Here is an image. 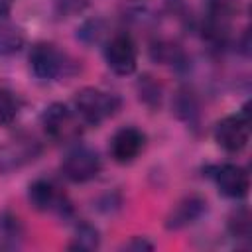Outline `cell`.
I'll use <instances>...</instances> for the list:
<instances>
[{
    "mask_svg": "<svg viewBox=\"0 0 252 252\" xmlns=\"http://www.w3.org/2000/svg\"><path fill=\"white\" fill-rule=\"evenodd\" d=\"M120 104L122 100L118 94L96 89V87H85L73 98L77 116L83 120V124H89V126H98L106 118L114 116L120 110Z\"/></svg>",
    "mask_w": 252,
    "mask_h": 252,
    "instance_id": "obj_1",
    "label": "cell"
},
{
    "mask_svg": "<svg viewBox=\"0 0 252 252\" xmlns=\"http://www.w3.org/2000/svg\"><path fill=\"white\" fill-rule=\"evenodd\" d=\"M30 69L37 79L51 81V79L71 77L77 71V65L67 53L57 49L53 43L39 41L30 51Z\"/></svg>",
    "mask_w": 252,
    "mask_h": 252,
    "instance_id": "obj_2",
    "label": "cell"
},
{
    "mask_svg": "<svg viewBox=\"0 0 252 252\" xmlns=\"http://www.w3.org/2000/svg\"><path fill=\"white\" fill-rule=\"evenodd\" d=\"M215 142L228 154H238L246 148L248 138H250V110L248 104L236 114L224 116L222 120L217 122L213 130Z\"/></svg>",
    "mask_w": 252,
    "mask_h": 252,
    "instance_id": "obj_3",
    "label": "cell"
},
{
    "mask_svg": "<svg viewBox=\"0 0 252 252\" xmlns=\"http://www.w3.org/2000/svg\"><path fill=\"white\" fill-rule=\"evenodd\" d=\"M81 118L77 116L75 108L71 110L63 102L49 104L41 114V126L45 134L55 142H69L81 134Z\"/></svg>",
    "mask_w": 252,
    "mask_h": 252,
    "instance_id": "obj_4",
    "label": "cell"
},
{
    "mask_svg": "<svg viewBox=\"0 0 252 252\" xmlns=\"http://www.w3.org/2000/svg\"><path fill=\"white\" fill-rule=\"evenodd\" d=\"M102 169V161L96 150L89 146H73L61 163V173L73 183H87L94 179Z\"/></svg>",
    "mask_w": 252,
    "mask_h": 252,
    "instance_id": "obj_5",
    "label": "cell"
},
{
    "mask_svg": "<svg viewBox=\"0 0 252 252\" xmlns=\"http://www.w3.org/2000/svg\"><path fill=\"white\" fill-rule=\"evenodd\" d=\"M104 61L112 73L122 77L132 75L138 65V49L134 39L126 32L114 33L104 45Z\"/></svg>",
    "mask_w": 252,
    "mask_h": 252,
    "instance_id": "obj_6",
    "label": "cell"
},
{
    "mask_svg": "<svg viewBox=\"0 0 252 252\" xmlns=\"http://www.w3.org/2000/svg\"><path fill=\"white\" fill-rule=\"evenodd\" d=\"M41 154V142L32 136H16L0 146V171L12 173L37 159Z\"/></svg>",
    "mask_w": 252,
    "mask_h": 252,
    "instance_id": "obj_7",
    "label": "cell"
},
{
    "mask_svg": "<svg viewBox=\"0 0 252 252\" xmlns=\"http://www.w3.org/2000/svg\"><path fill=\"white\" fill-rule=\"evenodd\" d=\"M28 201L37 211H51L61 217L71 215V203L51 179H35L28 189Z\"/></svg>",
    "mask_w": 252,
    "mask_h": 252,
    "instance_id": "obj_8",
    "label": "cell"
},
{
    "mask_svg": "<svg viewBox=\"0 0 252 252\" xmlns=\"http://www.w3.org/2000/svg\"><path fill=\"white\" fill-rule=\"evenodd\" d=\"M209 177L215 181L217 189L228 199H242L248 195L250 177L248 171L238 163H220L209 167Z\"/></svg>",
    "mask_w": 252,
    "mask_h": 252,
    "instance_id": "obj_9",
    "label": "cell"
},
{
    "mask_svg": "<svg viewBox=\"0 0 252 252\" xmlns=\"http://www.w3.org/2000/svg\"><path fill=\"white\" fill-rule=\"evenodd\" d=\"M146 146V134L138 130L136 126H124L114 132L108 144V152L114 161L118 163H130L134 161Z\"/></svg>",
    "mask_w": 252,
    "mask_h": 252,
    "instance_id": "obj_10",
    "label": "cell"
},
{
    "mask_svg": "<svg viewBox=\"0 0 252 252\" xmlns=\"http://www.w3.org/2000/svg\"><path fill=\"white\" fill-rule=\"evenodd\" d=\"M207 211V201L199 195H187L181 201L173 205V209L165 217V228L167 230H179L183 226L193 224L201 215Z\"/></svg>",
    "mask_w": 252,
    "mask_h": 252,
    "instance_id": "obj_11",
    "label": "cell"
},
{
    "mask_svg": "<svg viewBox=\"0 0 252 252\" xmlns=\"http://www.w3.org/2000/svg\"><path fill=\"white\" fill-rule=\"evenodd\" d=\"M100 246V234L98 230L89 224V222H81L75 228V236L73 242L69 244L71 250H96Z\"/></svg>",
    "mask_w": 252,
    "mask_h": 252,
    "instance_id": "obj_12",
    "label": "cell"
},
{
    "mask_svg": "<svg viewBox=\"0 0 252 252\" xmlns=\"http://www.w3.org/2000/svg\"><path fill=\"white\" fill-rule=\"evenodd\" d=\"M24 45V33L12 24H0V55H14Z\"/></svg>",
    "mask_w": 252,
    "mask_h": 252,
    "instance_id": "obj_13",
    "label": "cell"
},
{
    "mask_svg": "<svg viewBox=\"0 0 252 252\" xmlns=\"http://www.w3.org/2000/svg\"><path fill=\"white\" fill-rule=\"evenodd\" d=\"M175 110L181 120H185L189 126L197 124L199 118V104L195 100V94L191 91H179L175 98Z\"/></svg>",
    "mask_w": 252,
    "mask_h": 252,
    "instance_id": "obj_14",
    "label": "cell"
},
{
    "mask_svg": "<svg viewBox=\"0 0 252 252\" xmlns=\"http://www.w3.org/2000/svg\"><path fill=\"white\" fill-rule=\"evenodd\" d=\"M20 112V100L8 89H0V126H8Z\"/></svg>",
    "mask_w": 252,
    "mask_h": 252,
    "instance_id": "obj_15",
    "label": "cell"
},
{
    "mask_svg": "<svg viewBox=\"0 0 252 252\" xmlns=\"http://www.w3.org/2000/svg\"><path fill=\"white\" fill-rule=\"evenodd\" d=\"M228 230L232 236H238V238H246L250 236V215H248V209H236L230 219H228Z\"/></svg>",
    "mask_w": 252,
    "mask_h": 252,
    "instance_id": "obj_16",
    "label": "cell"
},
{
    "mask_svg": "<svg viewBox=\"0 0 252 252\" xmlns=\"http://www.w3.org/2000/svg\"><path fill=\"white\" fill-rule=\"evenodd\" d=\"M91 0H53V12L57 18H71L89 8Z\"/></svg>",
    "mask_w": 252,
    "mask_h": 252,
    "instance_id": "obj_17",
    "label": "cell"
},
{
    "mask_svg": "<svg viewBox=\"0 0 252 252\" xmlns=\"http://www.w3.org/2000/svg\"><path fill=\"white\" fill-rule=\"evenodd\" d=\"M138 91H140V98L150 104V106H158L159 104V98H161V91L159 87L150 79V77H144L140 83H138Z\"/></svg>",
    "mask_w": 252,
    "mask_h": 252,
    "instance_id": "obj_18",
    "label": "cell"
},
{
    "mask_svg": "<svg viewBox=\"0 0 252 252\" xmlns=\"http://www.w3.org/2000/svg\"><path fill=\"white\" fill-rule=\"evenodd\" d=\"M102 32H104L102 22H100V20H91V22H85V24H83V28L79 30L77 35H79L85 43H94V41H98V37H100Z\"/></svg>",
    "mask_w": 252,
    "mask_h": 252,
    "instance_id": "obj_19",
    "label": "cell"
},
{
    "mask_svg": "<svg viewBox=\"0 0 252 252\" xmlns=\"http://www.w3.org/2000/svg\"><path fill=\"white\" fill-rule=\"evenodd\" d=\"M124 248H126V250H152L154 244H152L150 240L142 238V236H134L128 244H124Z\"/></svg>",
    "mask_w": 252,
    "mask_h": 252,
    "instance_id": "obj_20",
    "label": "cell"
},
{
    "mask_svg": "<svg viewBox=\"0 0 252 252\" xmlns=\"http://www.w3.org/2000/svg\"><path fill=\"white\" fill-rule=\"evenodd\" d=\"M14 4H16V0H0V18H6L12 12Z\"/></svg>",
    "mask_w": 252,
    "mask_h": 252,
    "instance_id": "obj_21",
    "label": "cell"
}]
</instances>
